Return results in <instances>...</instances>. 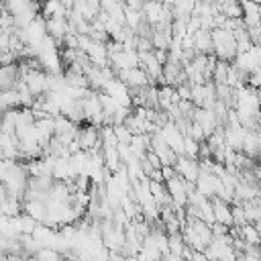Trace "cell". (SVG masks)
Wrapping results in <instances>:
<instances>
[{"instance_id":"obj_1","label":"cell","mask_w":261,"mask_h":261,"mask_svg":"<svg viewBox=\"0 0 261 261\" xmlns=\"http://www.w3.org/2000/svg\"><path fill=\"white\" fill-rule=\"evenodd\" d=\"M212 45H214V55L218 61L232 63L237 59V41L234 35L226 29H214L212 31Z\"/></svg>"},{"instance_id":"obj_2","label":"cell","mask_w":261,"mask_h":261,"mask_svg":"<svg viewBox=\"0 0 261 261\" xmlns=\"http://www.w3.org/2000/svg\"><path fill=\"white\" fill-rule=\"evenodd\" d=\"M173 169H175V173H177L186 184L196 186L198 175H200V163H198V159H190V157H186V155H179V157L175 159Z\"/></svg>"},{"instance_id":"obj_3","label":"cell","mask_w":261,"mask_h":261,"mask_svg":"<svg viewBox=\"0 0 261 261\" xmlns=\"http://www.w3.org/2000/svg\"><path fill=\"white\" fill-rule=\"evenodd\" d=\"M149 151H153V153L159 157V161H161V165H163V167H173V165H175L177 155L169 149V145L163 141V137H161V133H159V130H155V133L151 135Z\"/></svg>"},{"instance_id":"obj_4","label":"cell","mask_w":261,"mask_h":261,"mask_svg":"<svg viewBox=\"0 0 261 261\" xmlns=\"http://www.w3.org/2000/svg\"><path fill=\"white\" fill-rule=\"evenodd\" d=\"M192 122H196V124L204 130L206 139H208L210 135H214V133L220 128V122H218L216 112H214V110H208V108H196V110H194V116H192Z\"/></svg>"},{"instance_id":"obj_5","label":"cell","mask_w":261,"mask_h":261,"mask_svg":"<svg viewBox=\"0 0 261 261\" xmlns=\"http://www.w3.org/2000/svg\"><path fill=\"white\" fill-rule=\"evenodd\" d=\"M212 212H214V222L232 228V206L220 198H212Z\"/></svg>"},{"instance_id":"obj_6","label":"cell","mask_w":261,"mask_h":261,"mask_svg":"<svg viewBox=\"0 0 261 261\" xmlns=\"http://www.w3.org/2000/svg\"><path fill=\"white\" fill-rule=\"evenodd\" d=\"M45 24H47V35H49L53 41H57L59 47H61L63 39H65L67 33H69V20H67V18H59V16H55V18H47Z\"/></svg>"},{"instance_id":"obj_7","label":"cell","mask_w":261,"mask_h":261,"mask_svg":"<svg viewBox=\"0 0 261 261\" xmlns=\"http://www.w3.org/2000/svg\"><path fill=\"white\" fill-rule=\"evenodd\" d=\"M18 82H20L18 63L0 67V94H2V92H8V90H14Z\"/></svg>"},{"instance_id":"obj_8","label":"cell","mask_w":261,"mask_h":261,"mask_svg":"<svg viewBox=\"0 0 261 261\" xmlns=\"http://www.w3.org/2000/svg\"><path fill=\"white\" fill-rule=\"evenodd\" d=\"M194 49L196 53H202V55H212L214 53V45H212V31H196L194 33Z\"/></svg>"},{"instance_id":"obj_9","label":"cell","mask_w":261,"mask_h":261,"mask_svg":"<svg viewBox=\"0 0 261 261\" xmlns=\"http://www.w3.org/2000/svg\"><path fill=\"white\" fill-rule=\"evenodd\" d=\"M167 249H169V253L175 255V257H184V255H186L188 245H186V241H184L181 230H179V232H171V234H167Z\"/></svg>"},{"instance_id":"obj_10","label":"cell","mask_w":261,"mask_h":261,"mask_svg":"<svg viewBox=\"0 0 261 261\" xmlns=\"http://www.w3.org/2000/svg\"><path fill=\"white\" fill-rule=\"evenodd\" d=\"M230 206H232V226H245V224H249L247 222V216H245L243 204H230Z\"/></svg>"},{"instance_id":"obj_11","label":"cell","mask_w":261,"mask_h":261,"mask_svg":"<svg viewBox=\"0 0 261 261\" xmlns=\"http://www.w3.org/2000/svg\"><path fill=\"white\" fill-rule=\"evenodd\" d=\"M35 259L37 261H59L61 259V255L55 251V249H49V247H43L37 255H35Z\"/></svg>"}]
</instances>
